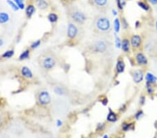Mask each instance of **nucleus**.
Listing matches in <instances>:
<instances>
[{
  "label": "nucleus",
  "instance_id": "39448f33",
  "mask_svg": "<svg viewBox=\"0 0 157 138\" xmlns=\"http://www.w3.org/2000/svg\"><path fill=\"white\" fill-rule=\"evenodd\" d=\"M56 64V61L55 60V59L52 57H47L46 58H45L43 61V63H42V66H43V68L45 70H49L53 69L55 67V66Z\"/></svg>",
  "mask_w": 157,
  "mask_h": 138
},
{
  "label": "nucleus",
  "instance_id": "6e6552de",
  "mask_svg": "<svg viewBox=\"0 0 157 138\" xmlns=\"http://www.w3.org/2000/svg\"><path fill=\"white\" fill-rule=\"evenodd\" d=\"M67 35L68 38L70 39H74L77 34V27L75 26V24L73 23H69L68 25V29H67Z\"/></svg>",
  "mask_w": 157,
  "mask_h": 138
},
{
  "label": "nucleus",
  "instance_id": "412c9836",
  "mask_svg": "<svg viewBox=\"0 0 157 138\" xmlns=\"http://www.w3.org/2000/svg\"><path fill=\"white\" fill-rule=\"evenodd\" d=\"M29 57V50H26L25 51H24L23 52H22V54L20 56V60H24V59H26Z\"/></svg>",
  "mask_w": 157,
  "mask_h": 138
},
{
  "label": "nucleus",
  "instance_id": "0eeeda50",
  "mask_svg": "<svg viewBox=\"0 0 157 138\" xmlns=\"http://www.w3.org/2000/svg\"><path fill=\"white\" fill-rule=\"evenodd\" d=\"M135 61L136 63L138 66H146L147 64L148 61L146 56L142 52H138L135 55Z\"/></svg>",
  "mask_w": 157,
  "mask_h": 138
},
{
  "label": "nucleus",
  "instance_id": "6ab92c4d",
  "mask_svg": "<svg viewBox=\"0 0 157 138\" xmlns=\"http://www.w3.org/2000/svg\"><path fill=\"white\" fill-rule=\"evenodd\" d=\"M93 1L95 4L100 7L106 6L108 3V0H93Z\"/></svg>",
  "mask_w": 157,
  "mask_h": 138
},
{
  "label": "nucleus",
  "instance_id": "79ce46f5",
  "mask_svg": "<svg viewBox=\"0 0 157 138\" xmlns=\"http://www.w3.org/2000/svg\"><path fill=\"white\" fill-rule=\"evenodd\" d=\"M156 30H157V21L156 22Z\"/></svg>",
  "mask_w": 157,
  "mask_h": 138
},
{
  "label": "nucleus",
  "instance_id": "4be33fe9",
  "mask_svg": "<svg viewBox=\"0 0 157 138\" xmlns=\"http://www.w3.org/2000/svg\"><path fill=\"white\" fill-rule=\"evenodd\" d=\"M146 89H147V94H152L154 93V91L152 87V85L148 82H146Z\"/></svg>",
  "mask_w": 157,
  "mask_h": 138
},
{
  "label": "nucleus",
  "instance_id": "2eb2a0df",
  "mask_svg": "<svg viewBox=\"0 0 157 138\" xmlns=\"http://www.w3.org/2000/svg\"><path fill=\"white\" fill-rule=\"evenodd\" d=\"M9 15L6 12H0V24H5L9 21Z\"/></svg>",
  "mask_w": 157,
  "mask_h": 138
},
{
  "label": "nucleus",
  "instance_id": "58836bf2",
  "mask_svg": "<svg viewBox=\"0 0 157 138\" xmlns=\"http://www.w3.org/2000/svg\"><path fill=\"white\" fill-rule=\"evenodd\" d=\"M125 109H126V105H122V107H121L120 110H121V111H122V110H124Z\"/></svg>",
  "mask_w": 157,
  "mask_h": 138
},
{
  "label": "nucleus",
  "instance_id": "423d86ee",
  "mask_svg": "<svg viewBox=\"0 0 157 138\" xmlns=\"http://www.w3.org/2000/svg\"><path fill=\"white\" fill-rule=\"evenodd\" d=\"M130 44L133 48H140L142 44V38L140 35H133L130 38Z\"/></svg>",
  "mask_w": 157,
  "mask_h": 138
},
{
  "label": "nucleus",
  "instance_id": "f3484780",
  "mask_svg": "<svg viewBox=\"0 0 157 138\" xmlns=\"http://www.w3.org/2000/svg\"><path fill=\"white\" fill-rule=\"evenodd\" d=\"M35 11V8L33 5H29L26 8V14L28 17H31Z\"/></svg>",
  "mask_w": 157,
  "mask_h": 138
},
{
  "label": "nucleus",
  "instance_id": "7c9ffc66",
  "mask_svg": "<svg viewBox=\"0 0 157 138\" xmlns=\"http://www.w3.org/2000/svg\"><path fill=\"white\" fill-rule=\"evenodd\" d=\"M121 24H122V26H123L124 29H126L128 27V24L127 21L126 20L125 18H122V20H121Z\"/></svg>",
  "mask_w": 157,
  "mask_h": 138
},
{
  "label": "nucleus",
  "instance_id": "4c0bfd02",
  "mask_svg": "<svg viewBox=\"0 0 157 138\" xmlns=\"http://www.w3.org/2000/svg\"><path fill=\"white\" fill-rule=\"evenodd\" d=\"M3 45H4V41H3V39H0V47H2Z\"/></svg>",
  "mask_w": 157,
  "mask_h": 138
},
{
  "label": "nucleus",
  "instance_id": "7ed1b4c3",
  "mask_svg": "<svg viewBox=\"0 0 157 138\" xmlns=\"http://www.w3.org/2000/svg\"><path fill=\"white\" fill-rule=\"evenodd\" d=\"M93 50L94 52L98 53H103L107 50L108 48V45L104 41H97L93 44Z\"/></svg>",
  "mask_w": 157,
  "mask_h": 138
},
{
  "label": "nucleus",
  "instance_id": "20e7f679",
  "mask_svg": "<svg viewBox=\"0 0 157 138\" xmlns=\"http://www.w3.org/2000/svg\"><path fill=\"white\" fill-rule=\"evenodd\" d=\"M38 100L40 104L42 105H46L50 103L51 97L50 94L47 91H42L39 93Z\"/></svg>",
  "mask_w": 157,
  "mask_h": 138
},
{
  "label": "nucleus",
  "instance_id": "f03ea898",
  "mask_svg": "<svg viewBox=\"0 0 157 138\" xmlns=\"http://www.w3.org/2000/svg\"><path fill=\"white\" fill-rule=\"evenodd\" d=\"M71 17L77 24H83L87 20V17L83 12L79 10H74L71 13Z\"/></svg>",
  "mask_w": 157,
  "mask_h": 138
},
{
  "label": "nucleus",
  "instance_id": "72a5a7b5",
  "mask_svg": "<svg viewBox=\"0 0 157 138\" xmlns=\"http://www.w3.org/2000/svg\"><path fill=\"white\" fill-rule=\"evenodd\" d=\"M102 103H103L104 105H106L107 103H108V99H107V98H105L103 100H102Z\"/></svg>",
  "mask_w": 157,
  "mask_h": 138
},
{
  "label": "nucleus",
  "instance_id": "c756f323",
  "mask_svg": "<svg viewBox=\"0 0 157 138\" xmlns=\"http://www.w3.org/2000/svg\"><path fill=\"white\" fill-rule=\"evenodd\" d=\"M115 41H116V46L117 48H121V42L120 41V39L119 38L117 35H115Z\"/></svg>",
  "mask_w": 157,
  "mask_h": 138
},
{
  "label": "nucleus",
  "instance_id": "4468645a",
  "mask_svg": "<svg viewBox=\"0 0 157 138\" xmlns=\"http://www.w3.org/2000/svg\"><path fill=\"white\" fill-rule=\"evenodd\" d=\"M124 68H125V63H124L123 61L121 60V59L117 61L116 65L117 72L118 73H123L124 71Z\"/></svg>",
  "mask_w": 157,
  "mask_h": 138
},
{
  "label": "nucleus",
  "instance_id": "c9c22d12",
  "mask_svg": "<svg viewBox=\"0 0 157 138\" xmlns=\"http://www.w3.org/2000/svg\"><path fill=\"white\" fill-rule=\"evenodd\" d=\"M150 1L153 4H157V0H150Z\"/></svg>",
  "mask_w": 157,
  "mask_h": 138
},
{
  "label": "nucleus",
  "instance_id": "e433bc0d",
  "mask_svg": "<svg viewBox=\"0 0 157 138\" xmlns=\"http://www.w3.org/2000/svg\"><path fill=\"white\" fill-rule=\"evenodd\" d=\"M139 26H140V22H139V21H137L136 23H135V27H136V28H138Z\"/></svg>",
  "mask_w": 157,
  "mask_h": 138
},
{
  "label": "nucleus",
  "instance_id": "a18cd8bd",
  "mask_svg": "<svg viewBox=\"0 0 157 138\" xmlns=\"http://www.w3.org/2000/svg\"><path fill=\"white\" fill-rule=\"evenodd\" d=\"M47 138H49V137H47Z\"/></svg>",
  "mask_w": 157,
  "mask_h": 138
},
{
  "label": "nucleus",
  "instance_id": "b1692460",
  "mask_svg": "<svg viewBox=\"0 0 157 138\" xmlns=\"http://www.w3.org/2000/svg\"><path fill=\"white\" fill-rule=\"evenodd\" d=\"M138 6H140L142 9L145 10V11H149L150 10V7H149V6H148L147 4H146L145 3L143 2H139L138 3Z\"/></svg>",
  "mask_w": 157,
  "mask_h": 138
},
{
  "label": "nucleus",
  "instance_id": "1a4fd4ad",
  "mask_svg": "<svg viewBox=\"0 0 157 138\" xmlns=\"http://www.w3.org/2000/svg\"><path fill=\"white\" fill-rule=\"evenodd\" d=\"M133 81L135 83L138 84V83L141 82L144 78V73H143V70L140 69L134 70L133 73Z\"/></svg>",
  "mask_w": 157,
  "mask_h": 138
},
{
  "label": "nucleus",
  "instance_id": "393cba45",
  "mask_svg": "<svg viewBox=\"0 0 157 138\" xmlns=\"http://www.w3.org/2000/svg\"><path fill=\"white\" fill-rule=\"evenodd\" d=\"M8 4L13 8V9L14 10V11H18V10L19 9V8H18V6H17V4H16L15 3L13 2L11 0H8Z\"/></svg>",
  "mask_w": 157,
  "mask_h": 138
},
{
  "label": "nucleus",
  "instance_id": "f704fd0d",
  "mask_svg": "<svg viewBox=\"0 0 157 138\" xmlns=\"http://www.w3.org/2000/svg\"><path fill=\"white\" fill-rule=\"evenodd\" d=\"M57 125L58 126H62V122L60 120H57Z\"/></svg>",
  "mask_w": 157,
  "mask_h": 138
},
{
  "label": "nucleus",
  "instance_id": "473e14b6",
  "mask_svg": "<svg viewBox=\"0 0 157 138\" xmlns=\"http://www.w3.org/2000/svg\"><path fill=\"white\" fill-rule=\"evenodd\" d=\"M145 100H146V99H145V97L144 96H143L140 97V105H143L145 104Z\"/></svg>",
  "mask_w": 157,
  "mask_h": 138
},
{
  "label": "nucleus",
  "instance_id": "f257e3e1",
  "mask_svg": "<svg viewBox=\"0 0 157 138\" xmlns=\"http://www.w3.org/2000/svg\"><path fill=\"white\" fill-rule=\"evenodd\" d=\"M94 26L97 32L103 34L109 33L111 30V23L110 20L104 16L97 17L94 22Z\"/></svg>",
  "mask_w": 157,
  "mask_h": 138
},
{
  "label": "nucleus",
  "instance_id": "9d476101",
  "mask_svg": "<svg viewBox=\"0 0 157 138\" xmlns=\"http://www.w3.org/2000/svg\"><path fill=\"white\" fill-rule=\"evenodd\" d=\"M21 74L24 78H29V79L33 78V73L31 72V70L27 66L22 67V70H21Z\"/></svg>",
  "mask_w": 157,
  "mask_h": 138
},
{
  "label": "nucleus",
  "instance_id": "cd10ccee",
  "mask_svg": "<svg viewBox=\"0 0 157 138\" xmlns=\"http://www.w3.org/2000/svg\"><path fill=\"white\" fill-rule=\"evenodd\" d=\"M40 44H41V41H40V40H38V41H34L33 43L31 44V48L32 49L37 48L40 45Z\"/></svg>",
  "mask_w": 157,
  "mask_h": 138
},
{
  "label": "nucleus",
  "instance_id": "37998d69",
  "mask_svg": "<svg viewBox=\"0 0 157 138\" xmlns=\"http://www.w3.org/2000/svg\"><path fill=\"white\" fill-rule=\"evenodd\" d=\"M15 2H18V1H23V0H15Z\"/></svg>",
  "mask_w": 157,
  "mask_h": 138
},
{
  "label": "nucleus",
  "instance_id": "bb28decb",
  "mask_svg": "<svg viewBox=\"0 0 157 138\" xmlns=\"http://www.w3.org/2000/svg\"><path fill=\"white\" fill-rule=\"evenodd\" d=\"M143 116V110H138L137 112H136V114H135V118L137 120H138V119H140L142 116Z\"/></svg>",
  "mask_w": 157,
  "mask_h": 138
},
{
  "label": "nucleus",
  "instance_id": "a878e982",
  "mask_svg": "<svg viewBox=\"0 0 157 138\" xmlns=\"http://www.w3.org/2000/svg\"><path fill=\"white\" fill-rule=\"evenodd\" d=\"M131 126H132V124H128V123H124L122 124V129L124 131H128L129 129H130Z\"/></svg>",
  "mask_w": 157,
  "mask_h": 138
},
{
  "label": "nucleus",
  "instance_id": "c03bdc74",
  "mask_svg": "<svg viewBox=\"0 0 157 138\" xmlns=\"http://www.w3.org/2000/svg\"><path fill=\"white\" fill-rule=\"evenodd\" d=\"M154 138H156V137H154Z\"/></svg>",
  "mask_w": 157,
  "mask_h": 138
},
{
  "label": "nucleus",
  "instance_id": "ddd939ff",
  "mask_svg": "<svg viewBox=\"0 0 157 138\" xmlns=\"http://www.w3.org/2000/svg\"><path fill=\"white\" fill-rule=\"evenodd\" d=\"M121 48L124 52H128L130 51V42L128 39H124L121 41Z\"/></svg>",
  "mask_w": 157,
  "mask_h": 138
},
{
  "label": "nucleus",
  "instance_id": "ea45409f",
  "mask_svg": "<svg viewBox=\"0 0 157 138\" xmlns=\"http://www.w3.org/2000/svg\"><path fill=\"white\" fill-rule=\"evenodd\" d=\"M112 12H113V14L115 15H117V11H115V9L112 10Z\"/></svg>",
  "mask_w": 157,
  "mask_h": 138
},
{
  "label": "nucleus",
  "instance_id": "c85d7f7f",
  "mask_svg": "<svg viewBox=\"0 0 157 138\" xmlns=\"http://www.w3.org/2000/svg\"><path fill=\"white\" fill-rule=\"evenodd\" d=\"M15 4H17L18 8L20 9H24V4L23 3V1H18V2H15Z\"/></svg>",
  "mask_w": 157,
  "mask_h": 138
},
{
  "label": "nucleus",
  "instance_id": "a19ab883",
  "mask_svg": "<svg viewBox=\"0 0 157 138\" xmlns=\"http://www.w3.org/2000/svg\"><path fill=\"white\" fill-rule=\"evenodd\" d=\"M103 138H108V136L107 135H106L103 136Z\"/></svg>",
  "mask_w": 157,
  "mask_h": 138
},
{
  "label": "nucleus",
  "instance_id": "dca6fc26",
  "mask_svg": "<svg viewBox=\"0 0 157 138\" xmlns=\"http://www.w3.org/2000/svg\"><path fill=\"white\" fill-rule=\"evenodd\" d=\"M107 120L110 122H115L117 120V114L113 111H112L110 109H109V113L107 116Z\"/></svg>",
  "mask_w": 157,
  "mask_h": 138
},
{
  "label": "nucleus",
  "instance_id": "a211bd4d",
  "mask_svg": "<svg viewBox=\"0 0 157 138\" xmlns=\"http://www.w3.org/2000/svg\"><path fill=\"white\" fill-rule=\"evenodd\" d=\"M48 20L49 21L52 23H54V22H56L58 20V16L57 15L54 13H50L48 15Z\"/></svg>",
  "mask_w": 157,
  "mask_h": 138
},
{
  "label": "nucleus",
  "instance_id": "5701e85b",
  "mask_svg": "<svg viewBox=\"0 0 157 138\" xmlns=\"http://www.w3.org/2000/svg\"><path fill=\"white\" fill-rule=\"evenodd\" d=\"M14 54V51L13 50H8L6 51V52L3 54V58H11Z\"/></svg>",
  "mask_w": 157,
  "mask_h": 138
},
{
  "label": "nucleus",
  "instance_id": "9b49d317",
  "mask_svg": "<svg viewBox=\"0 0 157 138\" xmlns=\"http://www.w3.org/2000/svg\"><path fill=\"white\" fill-rule=\"evenodd\" d=\"M145 80H146V82L150 83L152 85L156 82L157 78L152 73H147L145 76Z\"/></svg>",
  "mask_w": 157,
  "mask_h": 138
},
{
  "label": "nucleus",
  "instance_id": "2f4dec72",
  "mask_svg": "<svg viewBox=\"0 0 157 138\" xmlns=\"http://www.w3.org/2000/svg\"><path fill=\"white\" fill-rule=\"evenodd\" d=\"M117 6L120 10H121L123 8V5H122V2H121L120 0H117Z\"/></svg>",
  "mask_w": 157,
  "mask_h": 138
},
{
  "label": "nucleus",
  "instance_id": "aec40b11",
  "mask_svg": "<svg viewBox=\"0 0 157 138\" xmlns=\"http://www.w3.org/2000/svg\"><path fill=\"white\" fill-rule=\"evenodd\" d=\"M114 26H115V31L116 33H118L119 32V29H120V24L121 22L119 21V18H116L114 21Z\"/></svg>",
  "mask_w": 157,
  "mask_h": 138
},
{
  "label": "nucleus",
  "instance_id": "f8f14e48",
  "mask_svg": "<svg viewBox=\"0 0 157 138\" xmlns=\"http://www.w3.org/2000/svg\"><path fill=\"white\" fill-rule=\"evenodd\" d=\"M36 6L39 9L45 10L48 7V3L46 0H36Z\"/></svg>",
  "mask_w": 157,
  "mask_h": 138
}]
</instances>
